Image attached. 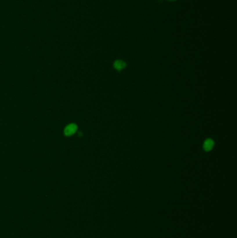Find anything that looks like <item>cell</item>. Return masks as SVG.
Wrapping results in <instances>:
<instances>
[{
  "label": "cell",
  "mask_w": 237,
  "mask_h": 238,
  "mask_svg": "<svg viewBox=\"0 0 237 238\" xmlns=\"http://www.w3.org/2000/svg\"><path fill=\"white\" fill-rule=\"evenodd\" d=\"M77 130V126L75 123L68 125V126L65 128L64 134L66 136H71L74 135Z\"/></svg>",
  "instance_id": "obj_1"
},
{
  "label": "cell",
  "mask_w": 237,
  "mask_h": 238,
  "mask_svg": "<svg viewBox=\"0 0 237 238\" xmlns=\"http://www.w3.org/2000/svg\"><path fill=\"white\" fill-rule=\"evenodd\" d=\"M214 142L211 139H207L205 140V143H204L203 148L205 151H210L211 150L214 148Z\"/></svg>",
  "instance_id": "obj_2"
},
{
  "label": "cell",
  "mask_w": 237,
  "mask_h": 238,
  "mask_svg": "<svg viewBox=\"0 0 237 238\" xmlns=\"http://www.w3.org/2000/svg\"><path fill=\"white\" fill-rule=\"evenodd\" d=\"M113 67L117 70H122L126 67V63L122 60H116L113 63Z\"/></svg>",
  "instance_id": "obj_3"
},
{
  "label": "cell",
  "mask_w": 237,
  "mask_h": 238,
  "mask_svg": "<svg viewBox=\"0 0 237 238\" xmlns=\"http://www.w3.org/2000/svg\"><path fill=\"white\" fill-rule=\"evenodd\" d=\"M169 1H175V0H169Z\"/></svg>",
  "instance_id": "obj_4"
}]
</instances>
